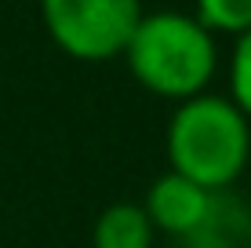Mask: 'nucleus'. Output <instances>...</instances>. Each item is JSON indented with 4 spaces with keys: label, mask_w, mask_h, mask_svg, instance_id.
Here are the masks:
<instances>
[{
    "label": "nucleus",
    "mask_w": 251,
    "mask_h": 248,
    "mask_svg": "<svg viewBox=\"0 0 251 248\" xmlns=\"http://www.w3.org/2000/svg\"><path fill=\"white\" fill-rule=\"evenodd\" d=\"M164 153L168 172L222 193L244 175L251 161V121L229 102V95H193L175 102L164 132Z\"/></svg>",
    "instance_id": "obj_1"
},
{
    "label": "nucleus",
    "mask_w": 251,
    "mask_h": 248,
    "mask_svg": "<svg viewBox=\"0 0 251 248\" xmlns=\"http://www.w3.org/2000/svg\"><path fill=\"white\" fill-rule=\"evenodd\" d=\"M120 58L146 91L186 102L204 95L219 70V37L193 11H142Z\"/></svg>",
    "instance_id": "obj_2"
},
{
    "label": "nucleus",
    "mask_w": 251,
    "mask_h": 248,
    "mask_svg": "<svg viewBox=\"0 0 251 248\" xmlns=\"http://www.w3.org/2000/svg\"><path fill=\"white\" fill-rule=\"evenodd\" d=\"M142 11V0H40L51 44L76 62L120 58Z\"/></svg>",
    "instance_id": "obj_3"
},
{
    "label": "nucleus",
    "mask_w": 251,
    "mask_h": 248,
    "mask_svg": "<svg viewBox=\"0 0 251 248\" xmlns=\"http://www.w3.org/2000/svg\"><path fill=\"white\" fill-rule=\"evenodd\" d=\"M215 197L219 193L197 186L193 179L178 175V172H164L150 183L146 190V216H150L153 230L168 237H197L204 230V223L215 212Z\"/></svg>",
    "instance_id": "obj_4"
},
{
    "label": "nucleus",
    "mask_w": 251,
    "mask_h": 248,
    "mask_svg": "<svg viewBox=\"0 0 251 248\" xmlns=\"http://www.w3.org/2000/svg\"><path fill=\"white\" fill-rule=\"evenodd\" d=\"M157 230L138 201H113L91 226V248H153Z\"/></svg>",
    "instance_id": "obj_5"
},
{
    "label": "nucleus",
    "mask_w": 251,
    "mask_h": 248,
    "mask_svg": "<svg viewBox=\"0 0 251 248\" xmlns=\"http://www.w3.org/2000/svg\"><path fill=\"white\" fill-rule=\"evenodd\" d=\"M193 19L215 37H244L251 33V0H193Z\"/></svg>",
    "instance_id": "obj_6"
},
{
    "label": "nucleus",
    "mask_w": 251,
    "mask_h": 248,
    "mask_svg": "<svg viewBox=\"0 0 251 248\" xmlns=\"http://www.w3.org/2000/svg\"><path fill=\"white\" fill-rule=\"evenodd\" d=\"M229 102L251 121V33L237 37L229 51Z\"/></svg>",
    "instance_id": "obj_7"
},
{
    "label": "nucleus",
    "mask_w": 251,
    "mask_h": 248,
    "mask_svg": "<svg viewBox=\"0 0 251 248\" xmlns=\"http://www.w3.org/2000/svg\"><path fill=\"white\" fill-rule=\"evenodd\" d=\"M244 248H251V245H244Z\"/></svg>",
    "instance_id": "obj_8"
}]
</instances>
